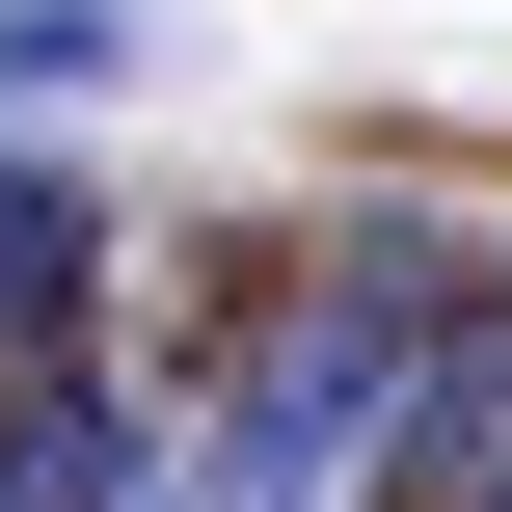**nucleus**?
Listing matches in <instances>:
<instances>
[{"mask_svg": "<svg viewBox=\"0 0 512 512\" xmlns=\"http://www.w3.org/2000/svg\"><path fill=\"white\" fill-rule=\"evenodd\" d=\"M135 486H162V432H135L81 351H27V378H0V512H135Z\"/></svg>", "mask_w": 512, "mask_h": 512, "instance_id": "1", "label": "nucleus"}, {"mask_svg": "<svg viewBox=\"0 0 512 512\" xmlns=\"http://www.w3.org/2000/svg\"><path fill=\"white\" fill-rule=\"evenodd\" d=\"M81 243H108V216H81L54 162H0V351H81Z\"/></svg>", "mask_w": 512, "mask_h": 512, "instance_id": "2", "label": "nucleus"}, {"mask_svg": "<svg viewBox=\"0 0 512 512\" xmlns=\"http://www.w3.org/2000/svg\"><path fill=\"white\" fill-rule=\"evenodd\" d=\"M81 81H135V0H0V108H81Z\"/></svg>", "mask_w": 512, "mask_h": 512, "instance_id": "3", "label": "nucleus"}, {"mask_svg": "<svg viewBox=\"0 0 512 512\" xmlns=\"http://www.w3.org/2000/svg\"><path fill=\"white\" fill-rule=\"evenodd\" d=\"M135 512H297V486H270V459H216V432H189V459H162V486H135Z\"/></svg>", "mask_w": 512, "mask_h": 512, "instance_id": "4", "label": "nucleus"}, {"mask_svg": "<svg viewBox=\"0 0 512 512\" xmlns=\"http://www.w3.org/2000/svg\"><path fill=\"white\" fill-rule=\"evenodd\" d=\"M459 512H512V459H486V486H459Z\"/></svg>", "mask_w": 512, "mask_h": 512, "instance_id": "5", "label": "nucleus"}]
</instances>
